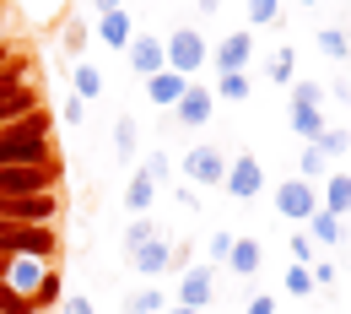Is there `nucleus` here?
Masks as SVG:
<instances>
[{"label": "nucleus", "instance_id": "nucleus-1", "mask_svg": "<svg viewBox=\"0 0 351 314\" xmlns=\"http://www.w3.org/2000/svg\"><path fill=\"white\" fill-rule=\"evenodd\" d=\"M49 157H54V125H49L44 109H33L27 120L0 125V168H16V163H49Z\"/></svg>", "mask_w": 351, "mask_h": 314}, {"label": "nucleus", "instance_id": "nucleus-2", "mask_svg": "<svg viewBox=\"0 0 351 314\" xmlns=\"http://www.w3.org/2000/svg\"><path fill=\"white\" fill-rule=\"evenodd\" d=\"M60 217V195L44 190V195H5L0 201V223H16V227H49Z\"/></svg>", "mask_w": 351, "mask_h": 314}, {"label": "nucleus", "instance_id": "nucleus-3", "mask_svg": "<svg viewBox=\"0 0 351 314\" xmlns=\"http://www.w3.org/2000/svg\"><path fill=\"white\" fill-rule=\"evenodd\" d=\"M60 184V163H16V168H0V201L5 195H44Z\"/></svg>", "mask_w": 351, "mask_h": 314}, {"label": "nucleus", "instance_id": "nucleus-4", "mask_svg": "<svg viewBox=\"0 0 351 314\" xmlns=\"http://www.w3.org/2000/svg\"><path fill=\"white\" fill-rule=\"evenodd\" d=\"M0 249H5V255H33V260H49V255H54V249H60V233H54V227H5V233H0Z\"/></svg>", "mask_w": 351, "mask_h": 314}, {"label": "nucleus", "instance_id": "nucleus-5", "mask_svg": "<svg viewBox=\"0 0 351 314\" xmlns=\"http://www.w3.org/2000/svg\"><path fill=\"white\" fill-rule=\"evenodd\" d=\"M162 49H168V71H178V76H195V71L211 60V49H206V38H200L195 27H178Z\"/></svg>", "mask_w": 351, "mask_h": 314}, {"label": "nucleus", "instance_id": "nucleus-6", "mask_svg": "<svg viewBox=\"0 0 351 314\" xmlns=\"http://www.w3.org/2000/svg\"><path fill=\"white\" fill-rule=\"evenodd\" d=\"M276 212H281L287 223H308V217L319 212V184H308V179L276 184Z\"/></svg>", "mask_w": 351, "mask_h": 314}, {"label": "nucleus", "instance_id": "nucleus-7", "mask_svg": "<svg viewBox=\"0 0 351 314\" xmlns=\"http://www.w3.org/2000/svg\"><path fill=\"white\" fill-rule=\"evenodd\" d=\"M221 190H227L232 201H254V195L265 190V168L254 163V157H232L227 174H221Z\"/></svg>", "mask_w": 351, "mask_h": 314}, {"label": "nucleus", "instance_id": "nucleus-8", "mask_svg": "<svg viewBox=\"0 0 351 314\" xmlns=\"http://www.w3.org/2000/svg\"><path fill=\"white\" fill-rule=\"evenodd\" d=\"M173 114H178V125H189V131H206L211 125V114H217V92L211 87H184V98L173 103Z\"/></svg>", "mask_w": 351, "mask_h": 314}, {"label": "nucleus", "instance_id": "nucleus-9", "mask_svg": "<svg viewBox=\"0 0 351 314\" xmlns=\"http://www.w3.org/2000/svg\"><path fill=\"white\" fill-rule=\"evenodd\" d=\"M221 174H227V157L217 146H189L184 152V179L189 184H221Z\"/></svg>", "mask_w": 351, "mask_h": 314}, {"label": "nucleus", "instance_id": "nucleus-10", "mask_svg": "<svg viewBox=\"0 0 351 314\" xmlns=\"http://www.w3.org/2000/svg\"><path fill=\"white\" fill-rule=\"evenodd\" d=\"M249 54H254V33L243 27V33H227V38L211 49V65H217V76H227V71H249Z\"/></svg>", "mask_w": 351, "mask_h": 314}, {"label": "nucleus", "instance_id": "nucleus-11", "mask_svg": "<svg viewBox=\"0 0 351 314\" xmlns=\"http://www.w3.org/2000/svg\"><path fill=\"white\" fill-rule=\"evenodd\" d=\"M49 276V260H33V255H11V271H5V287L11 293H22L27 304H33V293H38V282Z\"/></svg>", "mask_w": 351, "mask_h": 314}, {"label": "nucleus", "instance_id": "nucleus-12", "mask_svg": "<svg viewBox=\"0 0 351 314\" xmlns=\"http://www.w3.org/2000/svg\"><path fill=\"white\" fill-rule=\"evenodd\" d=\"M130 266L141 271V276H168L173 271V244L157 233V238H146L141 249H130Z\"/></svg>", "mask_w": 351, "mask_h": 314}, {"label": "nucleus", "instance_id": "nucleus-13", "mask_svg": "<svg viewBox=\"0 0 351 314\" xmlns=\"http://www.w3.org/2000/svg\"><path fill=\"white\" fill-rule=\"evenodd\" d=\"M125 54H130V65L141 71V76H157V71L168 65V49H162L157 33H135L130 44H125Z\"/></svg>", "mask_w": 351, "mask_h": 314}, {"label": "nucleus", "instance_id": "nucleus-14", "mask_svg": "<svg viewBox=\"0 0 351 314\" xmlns=\"http://www.w3.org/2000/svg\"><path fill=\"white\" fill-rule=\"evenodd\" d=\"M211 293H217V282H211V266H189V271H178V304H189V309H206V304H211Z\"/></svg>", "mask_w": 351, "mask_h": 314}, {"label": "nucleus", "instance_id": "nucleus-15", "mask_svg": "<svg viewBox=\"0 0 351 314\" xmlns=\"http://www.w3.org/2000/svg\"><path fill=\"white\" fill-rule=\"evenodd\" d=\"M97 38L108 49H125L135 38V22H130V11L125 5H114V11H97Z\"/></svg>", "mask_w": 351, "mask_h": 314}, {"label": "nucleus", "instance_id": "nucleus-16", "mask_svg": "<svg viewBox=\"0 0 351 314\" xmlns=\"http://www.w3.org/2000/svg\"><path fill=\"white\" fill-rule=\"evenodd\" d=\"M184 87H189V76H178V71H157V76H146V98L157 103V109H173L178 98H184Z\"/></svg>", "mask_w": 351, "mask_h": 314}, {"label": "nucleus", "instance_id": "nucleus-17", "mask_svg": "<svg viewBox=\"0 0 351 314\" xmlns=\"http://www.w3.org/2000/svg\"><path fill=\"white\" fill-rule=\"evenodd\" d=\"M319 206L335 212V217H351V174H324V190H319Z\"/></svg>", "mask_w": 351, "mask_h": 314}, {"label": "nucleus", "instance_id": "nucleus-18", "mask_svg": "<svg viewBox=\"0 0 351 314\" xmlns=\"http://www.w3.org/2000/svg\"><path fill=\"white\" fill-rule=\"evenodd\" d=\"M265 260V249H260V238H232V249H227V260L221 266L227 271H238V276H254Z\"/></svg>", "mask_w": 351, "mask_h": 314}, {"label": "nucleus", "instance_id": "nucleus-19", "mask_svg": "<svg viewBox=\"0 0 351 314\" xmlns=\"http://www.w3.org/2000/svg\"><path fill=\"white\" fill-rule=\"evenodd\" d=\"M346 217H335V212H324V206H319V212H313V217H308V238H319V244H330V249H335V244H346Z\"/></svg>", "mask_w": 351, "mask_h": 314}, {"label": "nucleus", "instance_id": "nucleus-20", "mask_svg": "<svg viewBox=\"0 0 351 314\" xmlns=\"http://www.w3.org/2000/svg\"><path fill=\"white\" fill-rule=\"evenodd\" d=\"M308 146H313L324 163H335V157H346V152H351V131H341V125H324V131L313 135Z\"/></svg>", "mask_w": 351, "mask_h": 314}, {"label": "nucleus", "instance_id": "nucleus-21", "mask_svg": "<svg viewBox=\"0 0 351 314\" xmlns=\"http://www.w3.org/2000/svg\"><path fill=\"white\" fill-rule=\"evenodd\" d=\"M152 201H157V184H152L141 168H135V179L125 184V206H130L135 217H146V212H152Z\"/></svg>", "mask_w": 351, "mask_h": 314}, {"label": "nucleus", "instance_id": "nucleus-22", "mask_svg": "<svg viewBox=\"0 0 351 314\" xmlns=\"http://www.w3.org/2000/svg\"><path fill=\"white\" fill-rule=\"evenodd\" d=\"M287 120H292V135H303V141H313V135L324 131V109H308V103H292Z\"/></svg>", "mask_w": 351, "mask_h": 314}, {"label": "nucleus", "instance_id": "nucleus-23", "mask_svg": "<svg viewBox=\"0 0 351 314\" xmlns=\"http://www.w3.org/2000/svg\"><path fill=\"white\" fill-rule=\"evenodd\" d=\"M168 309V298H162V287H141L125 298V314H162Z\"/></svg>", "mask_w": 351, "mask_h": 314}, {"label": "nucleus", "instance_id": "nucleus-24", "mask_svg": "<svg viewBox=\"0 0 351 314\" xmlns=\"http://www.w3.org/2000/svg\"><path fill=\"white\" fill-rule=\"evenodd\" d=\"M319 54H330V60H351V33H341V27H319Z\"/></svg>", "mask_w": 351, "mask_h": 314}, {"label": "nucleus", "instance_id": "nucleus-25", "mask_svg": "<svg viewBox=\"0 0 351 314\" xmlns=\"http://www.w3.org/2000/svg\"><path fill=\"white\" fill-rule=\"evenodd\" d=\"M217 98L243 103V98H249V71H227V76H217Z\"/></svg>", "mask_w": 351, "mask_h": 314}, {"label": "nucleus", "instance_id": "nucleus-26", "mask_svg": "<svg viewBox=\"0 0 351 314\" xmlns=\"http://www.w3.org/2000/svg\"><path fill=\"white\" fill-rule=\"evenodd\" d=\"M97 92H103V71L87 65V60H76V98L87 103V98H97Z\"/></svg>", "mask_w": 351, "mask_h": 314}, {"label": "nucleus", "instance_id": "nucleus-27", "mask_svg": "<svg viewBox=\"0 0 351 314\" xmlns=\"http://www.w3.org/2000/svg\"><path fill=\"white\" fill-rule=\"evenodd\" d=\"M270 22H281V0H249V33L270 27Z\"/></svg>", "mask_w": 351, "mask_h": 314}, {"label": "nucleus", "instance_id": "nucleus-28", "mask_svg": "<svg viewBox=\"0 0 351 314\" xmlns=\"http://www.w3.org/2000/svg\"><path fill=\"white\" fill-rule=\"evenodd\" d=\"M292 65H298V54H292V49H281V54L265 65V76H270L276 87H292Z\"/></svg>", "mask_w": 351, "mask_h": 314}, {"label": "nucleus", "instance_id": "nucleus-29", "mask_svg": "<svg viewBox=\"0 0 351 314\" xmlns=\"http://www.w3.org/2000/svg\"><path fill=\"white\" fill-rule=\"evenodd\" d=\"M157 233H162V227L152 223V217H135V223L125 227V255H130V249H141L146 238H157Z\"/></svg>", "mask_w": 351, "mask_h": 314}, {"label": "nucleus", "instance_id": "nucleus-30", "mask_svg": "<svg viewBox=\"0 0 351 314\" xmlns=\"http://www.w3.org/2000/svg\"><path fill=\"white\" fill-rule=\"evenodd\" d=\"M114 152H119V157H135V120L130 114L114 120Z\"/></svg>", "mask_w": 351, "mask_h": 314}, {"label": "nucleus", "instance_id": "nucleus-31", "mask_svg": "<svg viewBox=\"0 0 351 314\" xmlns=\"http://www.w3.org/2000/svg\"><path fill=\"white\" fill-rule=\"evenodd\" d=\"M60 293H65V287H60V271H49L44 282H38V293H33V314L44 309V304H60Z\"/></svg>", "mask_w": 351, "mask_h": 314}, {"label": "nucleus", "instance_id": "nucleus-32", "mask_svg": "<svg viewBox=\"0 0 351 314\" xmlns=\"http://www.w3.org/2000/svg\"><path fill=\"white\" fill-rule=\"evenodd\" d=\"M298 168H303V179H308V184H324V174H330V163H324L313 146H303V163H298Z\"/></svg>", "mask_w": 351, "mask_h": 314}, {"label": "nucleus", "instance_id": "nucleus-33", "mask_svg": "<svg viewBox=\"0 0 351 314\" xmlns=\"http://www.w3.org/2000/svg\"><path fill=\"white\" fill-rule=\"evenodd\" d=\"M324 98H330V92L319 87V82H292V103H308V109H324Z\"/></svg>", "mask_w": 351, "mask_h": 314}, {"label": "nucleus", "instance_id": "nucleus-34", "mask_svg": "<svg viewBox=\"0 0 351 314\" xmlns=\"http://www.w3.org/2000/svg\"><path fill=\"white\" fill-rule=\"evenodd\" d=\"M287 293H292V298H308V293H313V276H308V266H298V260L287 266Z\"/></svg>", "mask_w": 351, "mask_h": 314}, {"label": "nucleus", "instance_id": "nucleus-35", "mask_svg": "<svg viewBox=\"0 0 351 314\" xmlns=\"http://www.w3.org/2000/svg\"><path fill=\"white\" fill-rule=\"evenodd\" d=\"M22 82H33V76H27V60H11V65H0V98H5L11 87H22Z\"/></svg>", "mask_w": 351, "mask_h": 314}, {"label": "nucleus", "instance_id": "nucleus-36", "mask_svg": "<svg viewBox=\"0 0 351 314\" xmlns=\"http://www.w3.org/2000/svg\"><path fill=\"white\" fill-rule=\"evenodd\" d=\"M141 174H146V179H152V184H168V174H173V163H168L162 152H152V157L141 163Z\"/></svg>", "mask_w": 351, "mask_h": 314}, {"label": "nucleus", "instance_id": "nucleus-37", "mask_svg": "<svg viewBox=\"0 0 351 314\" xmlns=\"http://www.w3.org/2000/svg\"><path fill=\"white\" fill-rule=\"evenodd\" d=\"M0 314H33V304H27L22 293H11V287L0 282Z\"/></svg>", "mask_w": 351, "mask_h": 314}, {"label": "nucleus", "instance_id": "nucleus-38", "mask_svg": "<svg viewBox=\"0 0 351 314\" xmlns=\"http://www.w3.org/2000/svg\"><path fill=\"white\" fill-rule=\"evenodd\" d=\"M227 249H232V233H227V227H217V233L206 238V255H211V260H227Z\"/></svg>", "mask_w": 351, "mask_h": 314}, {"label": "nucleus", "instance_id": "nucleus-39", "mask_svg": "<svg viewBox=\"0 0 351 314\" xmlns=\"http://www.w3.org/2000/svg\"><path fill=\"white\" fill-rule=\"evenodd\" d=\"M308 276H313V287H330V282H335V266H330V260H308Z\"/></svg>", "mask_w": 351, "mask_h": 314}, {"label": "nucleus", "instance_id": "nucleus-40", "mask_svg": "<svg viewBox=\"0 0 351 314\" xmlns=\"http://www.w3.org/2000/svg\"><path fill=\"white\" fill-rule=\"evenodd\" d=\"M292 260H298V266L313 260V238H308V233H292Z\"/></svg>", "mask_w": 351, "mask_h": 314}, {"label": "nucleus", "instance_id": "nucleus-41", "mask_svg": "<svg viewBox=\"0 0 351 314\" xmlns=\"http://www.w3.org/2000/svg\"><path fill=\"white\" fill-rule=\"evenodd\" d=\"M60 314H92V298L87 293H71V298L60 304Z\"/></svg>", "mask_w": 351, "mask_h": 314}, {"label": "nucleus", "instance_id": "nucleus-42", "mask_svg": "<svg viewBox=\"0 0 351 314\" xmlns=\"http://www.w3.org/2000/svg\"><path fill=\"white\" fill-rule=\"evenodd\" d=\"M82 120H87V103H82V98H71V103H65V125H76V131H82Z\"/></svg>", "mask_w": 351, "mask_h": 314}, {"label": "nucleus", "instance_id": "nucleus-43", "mask_svg": "<svg viewBox=\"0 0 351 314\" xmlns=\"http://www.w3.org/2000/svg\"><path fill=\"white\" fill-rule=\"evenodd\" d=\"M243 314H276V298L260 293V298H249V309H243Z\"/></svg>", "mask_w": 351, "mask_h": 314}, {"label": "nucleus", "instance_id": "nucleus-44", "mask_svg": "<svg viewBox=\"0 0 351 314\" xmlns=\"http://www.w3.org/2000/svg\"><path fill=\"white\" fill-rule=\"evenodd\" d=\"M65 44H71L76 54H82V44H87V27H82V22H71V33H65Z\"/></svg>", "mask_w": 351, "mask_h": 314}, {"label": "nucleus", "instance_id": "nucleus-45", "mask_svg": "<svg viewBox=\"0 0 351 314\" xmlns=\"http://www.w3.org/2000/svg\"><path fill=\"white\" fill-rule=\"evenodd\" d=\"M162 314H206V309H189V304H168Z\"/></svg>", "mask_w": 351, "mask_h": 314}, {"label": "nucleus", "instance_id": "nucleus-46", "mask_svg": "<svg viewBox=\"0 0 351 314\" xmlns=\"http://www.w3.org/2000/svg\"><path fill=\"white\" fill-rule=\"evenodd\" d=\"M11 60H22V54H16L11 44H0V65H11Z\"/></svg>", "mask_w": 351, "mask_h": 314}, {"label": "nucleus", "instance_id": "nucleus-47", "mask_svg": "<svg viewBox=\"0 0 351 314\" xmlns=\"http://www.w3.org/2000/svg\"><path fill=\"white\" fill-rule=\"evenodd\" d=\"M200 11H206V16H217V11H221V0H200Z\"/></svg>", "mask_w": 351, "mask_h": 314}, {"label": "nucleus", "instance_id": "nucleus-48", "mask_svg": "<svg viewBox=\"0 0 351 314\" xmlns=\"http://www.w3.org/2000/svg\"><path fill=\"white\" fill-rule=\"evenodd\" d=\"M92 5H97V11H114V5H125V0H92Z\"/></svg>", "mask_w": 351, "mask_h": 314}, {"label": "nucleus", "instance_id": "nucleus-49", "mask_svg": "<svg viewBox=\"0 0 351 314\" xmlns=\"http://www.w3.org/2000/svg\"><path fill=\"white\" fill-rule=\"evenodd\" d=\"M5 271H11V255H5V249H0V282H5Z\"/></svg>", "mask_w": 351, "mask_h": 314}, {"label": "nucleus", "instance_id": "nucleus-50", "mask_svg": "<svg viewBox=\"0 0 351 314\" xmlns=\"http://www.w3.org/2000/svg\"><path fill=\"white\" fill-rule=\"evenodd\" d=\"M298 5H319V0H298Z\"/></svg>", "mask_w": 351, "mask_h": 314}]
</instances>
